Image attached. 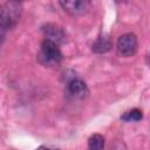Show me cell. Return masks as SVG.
<instances>
[{
	"mask_svg": "<svg viewBox=\"0 0 150 150\" xmlns=\"http://www.w3.org/2000/svg\"><path fill=\"white\" fill-rule=\"evenodd\" d=\"M63 55L57 46L56 42L45 39L41 43L40 50L38 53V60L41 64H43L45 67H55L57 64H60V62L62 61Z\"/></svg>",
	"mask_w": 150,
	"mask_h": 150,
	"instance_id": "1",
	"label": "cell"
},
{
	"mask_svg": "<svg viewBox=\"0 0 150 150\" xmlns=\"http://www.w3.org/2000/svg\"><path fill=\"white\" fill-rule=\"evenodd\" d=\"M117 53L120 56L130 57L134 56L138 48V40L134 33H125L121 35L117 40Z\"/></svg>",
	"mask_w": 150,
	"mask_h": 150,
	"instance_id": "2",
	"label": "cell"
},
{
	"mask_svg": "<svg viewBox=\"0 0 150 150\" xmlns=\"http://www.w3.org/2000/svg\"><path fill=\"white\" fill-rule=\"evenodd\" d=\"M60 5L64 12L73 16L87 14L91 7V0H60Z\"/></svg>",
	"mask_w": 150,
	"mask_h": 150,
	"instance_id": "3",
	"label": "cell"
},
{
	"mask_svg": "<svg viewBox=\"0 0 150 150\" xmlns=\"http://www.w3.org/2000/svg\"><path fill=\"white\" fill-rule=\"evenodd\" d=\"M19 7L15 2H7L6 5L2 6L1 9V29H11L18 18H19Z\"/></svg>",
	"mask_w": 150,
	"mask_h": 150,
	"instance_id": "4",
	"label": "cell"
},
{
	"mask_svg": "<svg viewBox=\"0 0 150 150\" xmlns=\"http://www.w3.org/2000/svg\"><path fill=\"white\" fill-rule=\"evenodd\" d=\"M67 90H68V94L74 98L82 100L88 95L87 84L82 80H79V79H74V80L69 81L68 86H67Z\"/></svg>",
	"mask_w": 150,
	"mask_h": 150,
	"instance_id": "5",
	"label": "cell"
},
{
	"mask_svg": "<svg viewBox=\"0 0 150 150\" xmlns=\"http://www.w3.org/2000/svg\"><path fill=\"white\" fill-rule=\"evenodd\" d=\"M42 32H43L46 39L52 40V41L56 42L57 45L60 42H62L64 39V33H63L62 28L56 25H53V23H47L46 26H43Z\"/></svg>",
	"mask_w": 150,
	"mask_h": 150,
	"instance_id": "6",
	"label": "cell"
},
{
	"mask_svg": "<svg viewBox=\"0 0 150 150\" xmlns=\"http://www.w3.org/2000/svg\"><path fill=\"white\" fill-rule=\"evenodd\" d=\"M112 48V42L109 38L107 36H100L98 39H96V41L93 43L91 46V50L96 54H103L109 52Z\"/></svg>",
	"mask_w": 150,
	"mask_h": 150,
	"instance_id": "7",
	"label": "cell"
},
{
	"mask_svg": "<svg viewBox=\"0 0 150 150\" xmlns=\"http://www.w3.org/2000/svg\"><path fill=\"white\" fill-rule=\"evenodd\" d=\"M88 146L91 150H102L104 148V137L100 134H94L88 139Z\"/></svg>",
	"mask_w": 150,
	"mask_h": 150,
	"instance_id": "8",
	"label": "cell"
},
{
	"mask_svg": "<svg viewBox=\"0 0 150 150\" xmlns=\"http://www.w3.org/2000/svg\"><path fill=\"white\" fill-rule=\"evenodd\" d=\"M143 118V114H142V110L137 109V108H134L127 112H124L122 116H121V120L125 121V122H138Z\"/></svg>",
	"mask_w": 150,
	"mask_h": 150,
	"instance_id": "9",
	"label": "cell"
},
{
	"mask_svg": "<svg viewBox=\"0 0 150 150\" xmlns=\"http://www.w3.org/2000/svg\"><path fill=\"white\" fill-rule=\"evenodd\" d=\"M13 1H23V0H13Z\"/></svg>",
	"mask_w": 150,
	"mask_h": 150,
	"instance_id": "10",
	"label": "cell"
}]
</instances>
